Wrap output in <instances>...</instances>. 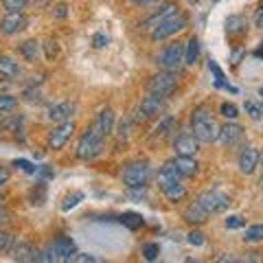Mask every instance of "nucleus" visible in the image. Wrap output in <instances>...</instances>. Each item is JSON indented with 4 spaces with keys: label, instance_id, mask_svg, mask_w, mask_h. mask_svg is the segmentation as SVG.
I'll use <instances>...</instances> for the list:
<instances>
[{
    "label": "nucleus",
    "instance_id": "nucleus-1",
    "mask_svg": "<svg viewBox=\"0 0 263 263\" xmlns=\"http://www.w3.org/2000/svg\"><path fill=\"white\" fill-rule=\"evenodd\" d=\"M191 129H193V136L200 143H215L217 134H219L217 123L206 108H197L191 114Z\"/></svg>",
    "mask_w": 263,
    "mask_h": 263
},
{
    "label": "nucleus",
    "instance_id": "nucleus-2",
    "mask_svg": "<svg viewBox=\"0 0 263 263\" xmlns=\"http://www.w3.org/2000/svg\"><path fill=\"white\" fill-rule=\"evenodd\" d=\"M149 178H152V167L147 162H129L121 171L123 184H127L129 189H145Z\"/></svg>",
    "mask_w": 263,
    "mask_h": 263
},
{
    "label": "nucleus",
    "instance_id": "nucleus-3",
    "mask_svg": "<svg viewBox=\"0 0 263 263\" xmlns=\"http://www.w3.org/2000/svg\"><path fill=\"white\" fill-rule=\"evenodd\" d=\"M186 24H189V18L184 13H174V15H169L167 20H162L158 27H154L149 31V37L154 40V42H162V40H167L171 35H176V33L180 31H184L186 29Z\"/></svg>",
    "mask_w": 263,
    "mask_h": 263
},
{
    "label": "nucleus",
    "instance_id": "nucleus-4",
    "mask_svg": "<svg viewBox=\"0 0 263 263\" xmlns=\"http://www.w3.org/2000/svg\"><path fill=\"white\" fill-rule=\"evenodd\" d=\"M103 141H105V138H101L95 129L88 127L84 134H81L79 143H77V149H75L77 158L79 160H92V158H97V156L103 152Z\"/></svg>",
    "mask_w": 263,
    "mask_h": 263
},
{
    "label": "nucleus",
    "instance_id": "nucleus-5",
    "mask_svg": "<svg viewBox=\"0 0 263 263\" xmlns=\"http://www.w3.org/2000/svg\"><path fill=\"white\" fill-rule=\"evenodd\" d=\"M156 64L160 66L162 70H169V72H178V68L184 64V44H169L167 48H162L156 57Z\"/></svg>",
    "mask_w": 263,
    "mask_h": 263
},
{
    "label": "nucleus",
    "instance_id": "nucleus-6",
    "mask_svg": "<svg viewBox=\"0 0 263 263\" xmlns=\"http://www.w3.org/2000/svg\"><path fill=\"white\" fill-rule=\"evenodd\" d=\"M178 86V77L176 72H169V70H162L158 75H154L149 79V84H147V90H149V95H156L160 99H167L171 92L176 90Z\"/></svg>",
    "mask_w": 263,
    "mask_h": 263
},
{
    "label": "nucleus",
    "instance_id": "nucleus-7",
    "mask_svg": "<svg viewBox=\"0 0 263 263\" xmlns=\"http://www.w3.org/2000/svg\"><path fill=\"white\" fill-rule=\"evenodd\" d=\"M197 204H200L209 215H213V213H221L230 206V197L226 193L217 191V189H211V191H204L200 197H197Z\"/></svg>",
    "mask_w": 263,
    "mask_h": 263
},
{
    "label": "nucleus",
    "instance_id": "nucleus-8",
    "mask_svg": "<svg viewBox=\"0 0 263 263\" xmlns=\"http://www.w3.org/2000/svg\"><path fill=\"white\" fill-rule=\"evenodd\" d=\"M162 112H164V99L156 97V95H149V97L141 99V103H138V108H136V117H134V121L158 119Z\"/></svg>",
    "mask_w": 263,
    "mask_h": 263
},
{
    "label": "nucleus",
    "instance_id": "nucleus-9",
    "mask_svg": "<svg viewBox=\"0 0 263 263\" xmlns=\"http://www.w3.org/2000/svg\"><path fill=\"white\" fill-rule=\"evenodd\" d=\"M27 29V15L24 11H7V15L0 20V33L3 35H15Z\"/></svg>",
    "mask_w": 263,
    "mask_h": 263
},
{
    "label": "nucleus",
    "instance_id": "nucleus-10",
    "mask_svg": "<svg viewBox=\"0 0 263 263\" xmlns=\"http://www.w3.org/2000/svg\"><path fill=\"white\" fill-rule=\"evenodd\" d=\"M72 132H75V123H72L70 119L68 121H64V123H60L51 134H48V147L51 149H62V147L70 141V136H72Z\"/></svg>",
    "mask_w": 263,
    "mask_h": 263
},
{
    "label": "nucleus",
    "instance_id": "nucleus-11",
    "mask_svg": "<svg viewBox=\"0 0 263 263\" xmlns=\"http://www.w3.org/2000/svg\"><path fill=\"white\" fill-rule=\"evenodd\" d=\"M241 136H243V127L241 125H237L235 121H228L226 125H221L219 127V134H217V141L224 145V147H233L241 141Z\"/></svg>",
    "mask_w": 263,
    "mask_h": 263
},
{
    "label": "nucleus",
    "instance_id": "nucleus-12",
    "mask_svg": "<svg viewBox=\"0 0 263 263\" xmlns=\"http://www.w3.org/2000/svg\"><path fill=\"white\" fill-rule=\"evenodd\" d=\"M112 127H114V112L110 108H105V110L99 112L97 117H95V121H92V125H90V129H95L101 138L110 136L112 134Z\"/></svg>",
    "mask_w": 263,
    "mask_h": 263
},
{
    "label": "nucleus",
    "instance_id": "nucleus-13",
    "mask_svg": "<svg viewBox=\"0 0 263 263\" xmlns=\"http://www.w3.org/2000/svg\"><path fill=\"white\" fill-rule=\"evenodd\" d=\"M180 180H182V174L176 169L174 160H171V162H164L160 167L158 176H156V184H158V189L162 191V189H167L169 184H174V182H180Z\"/></svg>",
    "mask_w": 263,
    "mask_h": 263
},
{
    "label": "nucleus",
    "instance_id": "nucleus-14",
    "mask_svg": "<svg viewBox=\"0 0 263 263\" xmlns=\"http://www.w3.org/2000/svg\"><path fill=\"white\" fill-rule=\"evenodd\" d=\"M174 152L178 156H195L200 152V141L193 134H180L174 141Z\"/></svg>",
    "mask_w": 263,
    "mask_h": 263
},
{
    "label": "nucleus",
    "instance_id": "nucleus-15",
    "mask_svg": "<svg viewBox=\"0 0 263 263\" xmlns=\"http://www.w3.org/2000/svg\"><path fill=\"white\" fill-rule=\"evenodd\" d=\"M259 160H261V154L254 149V147H246V149L239 154V169H241V174L250 176L252 171L257 169Z\"/></svg>",
    "mask_w": 263,
    "mask_h": 263
},
{
    "label": "nucleus",
    "instance_id": "nucleus-16",
    "mask_svg": "<svg viewBox=\"0 0 263 263\" xmlns=\"http://www.w3.org/2000/svg\"><path fill=\"white\" fill-rule=\"evenodd\" d=\"M72 114H75V103H70V101H64V103H57V105H51L48 108V121H53V123H64V121H68Z\"/></svg>",
    "mask_w": 263,
    "mask_h": 263
},
{
    "label": "nucleus",
    "instance_id": "nucleus-17",
    "mask_svg": "<svg viewBox=\"0 0 263 263\" xmlns=\"http://www.w3.org/2000/svg\"><path fill=\"white\" fill-rule=\"evenodd\" d=\"M174 13H178V7H176V3H164L158 11H156L149 20H145V24H143V29H147V31H152L154 27H158V24L162 22V20H167L169 15H174Z\"/></svg>",
    "mask_w": 263,
    "mask_h": 263
},
{
    "label": "nucleus",
    "instance_id": "nucleus-18",
    "mask_svg": "<svg viewBox=\"0 0 263 263\" xmlns=\"http://www.w3.org/2000/svg\"><path fill=\"white\" fill-rule=\"evenodd\" d=\"M11 259L13 261H33V254H35V250H33V246L29 241H15L13 239V246H11Z\"/></svg>",
    "mask_w": 263,
    "mask_h": 263
},
{
    "label": "nucleus",
    "instance_id": "nucleus-19",
    "mask_svg": "<svg viewBox=\"0 0 263 263\" xmlns=\"http://www.w3.org/2000/svg\"><path fill=\"white\" fill-rule=\"evenodd\" d=\"M174 164H176V169L182 174V178H193L195 174H197V160L193 158V156H178V158L174 160Z\"/></svg>",
    "mask_w": 263,
    "mask_h": 263
},
{
    "label": "nucleus",
    "instance_id": "nucleus-20",
    "mask_svg": "<svg viewBox=\"0 0 263 263\" xmlns=\"http://www.w3.org/2000/svg\"><path fill=\"white\" fill-rule=\"evenodd\" d=\"M209 219V213L204 211L200 204H197V200L195 202H191L189 206L184 209V221H189V224H204V221Z\"/></svg>",
    "mask_w": 263,
    "mask_h": 263
},
{
    "label": "nucleus",
    "instance_id": "nucleus-21",
    "mask_svg": "<svg viewBox=\"0 0 263 263\" xmlns=\"http://www.w3.org/2000/svg\"><path fill=\"white\" fill-rule=\"evenodd\" d=\"M200 53H202L200 40H197V37H189L186 44H184V64L186 66H195L197 60H200Z\"/></svg>",
    "mask_w": 263,
    "mask_h": 263
},
{
    "label": "nucleus",
    "instance_id": "nucleus-22",
    "mask_svg": "<svg viewBox=\"0 0 263 263\" xmlns=\"http://www.w3.org/2000/svg\"><path fill=\"white\" fill-rule=\"evenodd\" d=\"M20 75V66L18 62H13L11 57H0V77L3 79H15Z\"/></svg>",
    "mask_w": 263,
    "mask_h": 263
},
{
    "label": "nucleus",
    "instance_id": "nucleus-23",
    "mask_svg": "<svg viewBox=\"0 0 263 263\" xmlns=\"http://www.w3.org/2000/svg\"><path fill=\"white\" fill-rule=\"evenodd\" d=\"M248 29V22H246L241 15H228L226 20V35H241Z\"/></svg>",
    "mask_w": 263,
    "mask_h": 263
},
{
    "label": "nucleus",
    "instance_id": "nucleus-24",
    "mask_svg": "<svg viewBox=\"0 0 263 263\" xmlns=\"http://www.w3.org/2000/svg\"><path fill=\"white\" fill-rule=\"evenodd\" d=\"M18 51H20V55L27 62H37V57H40V42H35V40H27V42L20 44Z\"/></svg>",
    "mask_w": 263,
    "mask_h": 263
},
{
    "label": "nucleus",
    "instance_id": "nucleus-25",
    "mask_svg": "<svg viewBox=\"0 0 263 263\" xmlns=\"http://www.w3.org/2000/svg\"><path fill=\"white\" fill-rule=\"evenodd\" d=\"M162 193H164V197H167L169 202H180V200H184L186 197V189H184V184H180V182H174V184H169L167 189H162Z\"/></svg>",
    "mask_w": 263,
    "mask_h": 263
},
{
    "label": "nucleus",
    "instance_id": "nucleus-26",
    "mask_svg": "<svg viewBox=\"0 0 263 263\" xmlns=\"http://www.w3.org/2000/svg\"><path fill=\"white\" fill-rule=\"evenodd\" d=\"M15 108H18V99L13 95H7V92L0 95V117H9Z\"/></svg>",
    "mask_w": 263,
    "mask_h": 263
},
{
    "label": "nucleus",
    "instance_id": "nucleus-27",
    "mask_svg": "<svg viewBox=\"0 0 263 263\" xmlns=\"http://www.w3.org/2000/svg\"><path fill=\"white\" fill-rule=\"evenodd\" d=\"M174 125H176V119L171 117V114H164V117H160V121H158V125H156V129H154V136H167L171 129H174Z\"/></svg>",
    "mask_w": 263,
    "mask_h": 263
},
{
    "label": "nucleus",
    "instance_id": "nucleus-28",
    "mask_svg": "<svg viewBox=\"0 0 263 263\" xmlns=\"http://www.w3.org/2000/svg\"><path fill=\"white\" fill-rule=\"evenodd\" d=\"M119 221L123 226H127L129 230H136V228H141L145 221H143V217L138 215V213H123V215L119 217Z\"/></svg>",
    "mask_w": 263,
    "mask_h": 263
},
{
    "label": "nucleus",
    "instance_id": "nucleus-29",
    "mask_svg": "<svg viewBox=\"0 0 263 263\" xmlns=\"http://www.w3.org/2000/svg\"><path fill=\"white\" fill-rule=\"evenodd\" d=\"M243 241L248 243H257V241H263V224H257V226H250L246 230V237Z\"/></svg>",
    "mask_w": 263,
    "mask_h": 263
},
{
    "label": "nucleus",
    "instance_id": "nucleus-30",
    "mask_svg": "<svg viewBox=\"0 0 263 263\" xmlns=\"http://www.w3.org/2000/svg\"><path fill=\"white\" fill-rule=\"evenodd\" d=\"M219 114H221V117H224L226 121H235L237 117H239V110H237V105L235 103H221L219 105Z\"/></svg>",
    "mask_w": 263,
    "mask_h": 263
},
{
    "label": "nucleus",
    "instance_id": "nucleus-31",
    "mask_svg": "<svg viewBox=\"0 0 263 263\" xmlns=\"http://www.w3.org/2000/svg\"><path fill=\"white\" fill-rule=\"evenodd\" d=\"M81 200H84V193H79V191H77V193H72V195H66V197H64V202H62V211L66 213V211L75 209Z\"/></svg>",
    "mask_w": 263,
    "mask_h": 263
},
{
    "label": "nucleus",
    "instance_id": "nucleus-32",
    "mask_svg": "<svg viewBox=\"0 0 263 263\" xmlns=\"http://www.w3.org/2000/svg\"><path fill=\"white\" fill-rule=\"evenodd\" d=\"M11 246H13V235H11V233H7L5 228H0V254L9 252V250H11Z\"/></svg>",
    "mask_w": 263,
    "mask_h": 263
},
{
    "label": "nucleus",
    "instance_id": "nucleus-33",
    "mask_svg": "<svg viewBox=\"0 0 263 263\" xmlns=\"http://www.w3.org/2000/svg\"><path fill=\"white\" fill-rule=\"evenodd\" d=\"M3 3V7L7 11H24L29 5V0H0Z\"/></svg>",
    "mask_w": 263,
    "mask_h": 263
},
{
    "label": "nucleus",
    "instance_id": "nucleus-34",
    "mask_svg": "<svg viewBox=\"0 0 263 263\" xmlns=\"http://www.w3.org/2000/svg\"><path fill=\"white\" fill-rule=\"evenodd\" d=\"M158 254H160V246L158 243H145L143 246V257L147 259V261H156L158 259Z\"/></svg>",
    "mask_w": 263,
    "mask_h": 263
},
{
    "label": "nucleus",
    "instance_id": "nucleus-35",
    "mask_svg": "<svg viewBox=\"0 0 263 263\" xmlns=\"http://www.w3.org/2000/svg\"><path fill=\"white\" fill-rule=\"evenodd\" d=\"M246 114H248L252 121H259L261 114H263V105L254 103V101H246Z\"/></svg>",
    "mask_w": 263,
    "mask_h": 263
},
{
    "label": "nucleus",
    "instance_id": "nucleus-36",
    "mask_svg": "<svg viewBox=\"0 0 263 263\" xmlns=\"http://www.w3.org/2000/svg\"><path fill=\"white\" fill-rule=\"evenodd\" d=\"M0 125H3L7 132H18L20 125H22V117H13V119H9V121H3Z\"/></svg>",
    "mask_w": 263,
    "mask_h": 263
},
{
    "label": "nucleus",
    "instance_id": "nucleus-37",
    "mask_svg": "<svg viewBox=\"0 0 263 263\" xmlns=\"http://www.w3.org/2000/svg\"><path fill=\"white\" fill-rule=\"evenodd\" d=\"M186 241L191 243V246H197V248H200V246H204V235L200 233V230H193V233H189V237H186Z\"/></svg>",
    "mask_w": 263,
    "mask_h": 263
},
{
    "label": "nucleus",
    "instance_id": "nucleus-38",
    "mask_svg": "<svg viewBox=\"0 0 263 263\" xmlns=\"http://www.w3.org/2000/svg\"><path fill=\"white\" fill-rule=\"evenodd\" d=\"M13 167H20L24 174H37V167H33V164L29 162V160H13Z\"/></svg>",
    "mask_w": 263,
    "mask_h": 263
},
{
    "label": "nucleus",
    "instance_id": "nucleus-39",
    "mask_svg": "<svg viewBox=\"0 0 263 263\" xmlns=\"http://www.w3.org/2000/svg\"><path fill=\"white\" fill-rule=\"evenodd\" d=\"M117 136H119V141H127V136H129V121H127V119H123V121L119 123Z\"/></svg>",
    "mask_w": 263,
    "mask_h": 263
},
{
    "label": "nucleus",
    "instance_id": "nucleus-40",
    "mask_svg": "<svg viewBox=\"0 0 263 263\" xmlns=\"http://www.w3.org/2000/svg\"><path fill=\"white\" fill-rule=\"evenodd\" d=\"M241 226H243V217H239V215H230V217L226 219V228H230V230L241 228Z\"/></svg>",
    "mask_w": 263,
    "mask_h": 263
},
{
    "label": "nucleus",
    "instance_id": "nucleus-41",
    "mask_svg": "<svg viewBox=\"0 0 263 263\" xmlns=\"http://www.w3.org/2000/svg\"><path fill=\"white\" fill-rule=\"evenodd\" d=\"M105 44H108V35H103V33H95L92 46H95V48H103Z\"/></svg>",
    "mask_w": 263,
    "mask_h": 263
},
{
    "label": "nucleus",
    "instance_id": "nucleus-42",
    "mask_svg": "<svg viewBox=\"0 0 263 263\" xmlns=\"http://www.w3.org/2000/svg\"><path fill=\"white\" fill-rule=\"evenodd\" d=\"M53 18H57V20H62V18H66L68 15V7L66 5H57V7H53Z\"/></svg>",
    "mask_w": 263,
    "mask_h": 263
},
{
    "label": "nucleus",
    "instance_id": "nucleus-43",
    "mask_svg": "<svg viewBox=\"0 0 263 263\" xmlns=\"http://www.w3.org/2000/svg\"><path fill=\"white\" fill-rule=\"evenodd\" d=\"M9 169H7V167H3V164H0V191H3V186L7 184V182H9Z\"/></svg>",
    "mask_w": 263,
    "mask_h": 263
},
{
    "label": "nucleus",
    "instance_id": "nucleus-44",
    "mask_svg": "<svg viewBox=\"0 0 263 263\" xmlns=\"http://www.w3.org/2000/svg\"><path fill=\"white\" fill-rule=\"evenodd\" d=\"M72 261H77V263H95L97 257H92V254H75Z\"/></svg>",
    "mask_w": 263,
    "mask_h": 263
},
{
    "label": "nucleus",
    "instance_id": "nucleus-45",
    "mask_svg": "<svg viewBox=\"0 0 263 263\" xmlns=\"http://www.w3.org/2000/svg\"><path fill=\"white\" fill-rule=\"evenodd\" d=\"M132 5H136V7H154V5H158V0H132Z\"/></svg>",
    "mask_w": 263,
    "mask_h": 263
},
{
    "label": "nucleus",
    "instance_id": "nucleus-46",
    "mask_svg": "<svg viewBox=\"0 0 263 263\" xmlns=\"http://www.w3.org/2000/svg\"><path fill=\"white\" fill-rule=\"evenodd\" d=\"M254 24H257L259 29H263V5L257 9V13H254Z\"/></svg>",
    "mask_w": 263,
    "mask_h": 263
},
{
    "label": "nucleus",
    "instance_id": "nucleus-47",
    "mask_svg": "<svg viewBox=\"0 0 263 263\" xmlns=\"http://www.w3.org/2000/svg\"><path fill=\"white\" fill-rule=\"evenodd\" d=\"M11 219V215H9V213H7L3 206H0V228H3L5 224H7V221H9Z\"/></svg>",
    "mask_w": 263,
    "mask_h": 263
},
{
    "label": "nucleus",
    "instance_id": "nucleus-48",
    "mask_svg": "<svg viewBox=\"0 0 263 263\" xmlns=\"http://www.w3.org/2000/svg\"><path fill=\"white\" fill-rule=\"evenodd\" d=\"M241 55H243L241 51H235V53H233V64H235V66H237V64H239V60H241Z\"/></svg>",
    "mask_w": 263,
    "mask_h": 263
},
{
    "label": "nucleus",
    "instance_id": "nucleus-49",
    "mask_svg": "<svg viewBox=\"0 0 263 263\" xmlns=\"http://www.w3.org/2000/svg\"><path fill=\"white\" fill-rule=\"evenodd\" d=\"M257 55H259V57H263V46H261V48H259V51H257Z\"/></svg>",
    "mask_w": 263,
    "mask_h": 263
},
{
    "label": "nucleus",
    "instance_id": "nucleus-50",
    "mask_svg": "<svg viewBox=\"0 0 263 263\" xmlns=\"http://www.w3.org/2000/svg\"><path fill=\"white\" fill-rule=\"evenodd\" d=\"M259 97H263V88H259Z\"/></svg>",
    "mask_w": 263,
    "mask_h": 263
},
{
    "label": "nucleus",
    "instance_id": "nucleus-51",
    "mask_svg": "<svg viewBox=\"0 0 263 263\" xmlns=\"http://www.w3.org/2000/svg\"><path fill=\"white\" fill-rule=\"evenodd\" d=\"M259 184H261V186H263V176H261V180H259Z\"/></svg>",
    "mask_w": 263,
    "mask_h": 263
},
{
    "label": "nucleus",
    "instance_id": "nucleus-52",
    "mask_svg": "<svg viewBox=\"0 0 263 263\" xmlns=\"http://www.w3.org/2000/svg\"><path fill=\"white\" fill-rule=\"evenodd\" d=\"M213 3H219V0H213Z\"/></svg>",
    "mask_w": 263,
    "mask_h": 263
},
{
    "label": "nucleus",
    "instance_id": "nucleus-53",
    "mask_svg": "<svg viewBox=\"0 0 263 263\" xmlns=\"http://www.w3.org/2000/svg\"><path fill=\"white\" fill-rule=\"evenodd\" d=\"M0 79H3V77H0Z\"/></svg>",
    "mask_w": 263,
    "mask_h": 263
}]
</instances>
